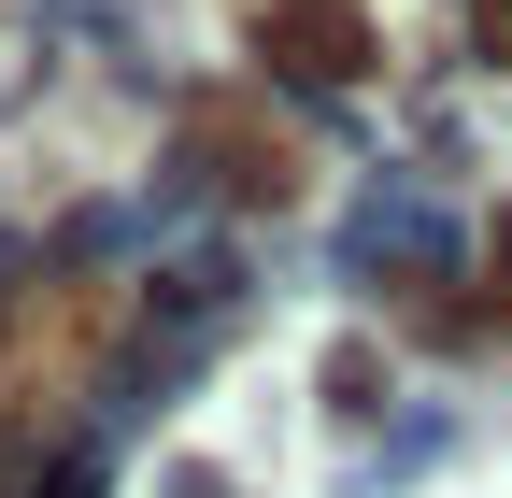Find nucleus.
<instances>
[{"label":"nucleus","instance_id":"2","mask_svg":"<svg viewBox=\"0 0 512 498\" xmlns=\"http://www.w3.org/2000/svg\"><path fill=\"white\" fill-rule=\"evenodd\" d=\"M484 57H512V0H484Z\"/></svg>","mask_w":512,"mask_h":498},{"label":"nucleus","instance_id":"1","mask_svg":"<svg viewBox=\"0 0 512 498\" xmlns=\"http://www.w3.org/2000/svg\"><path fill=\"white\" fill-rule=\"evenodd\" d=\"M256 57L299 72V86H356V72H370V29L342 15V0H285L271 29H256Z\"/></svg>","mask_w":512,"mask_h":498}]
</instances>
